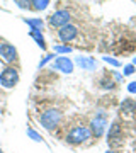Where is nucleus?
<instances>
[{"label":"nucleus","mask_w":136,"mask_h":153,"mask_svg":"<svg viewBox=\"0 0 136 153\" xmlns=\"http://www.w3.org/2000/svg\"><path fill=\"white\" fill-rule=\"evenodd\" d=\"M41 126H43L44 129H54V128H58L61 124V121H63V114H61V111L58 109H46L44 112H41V116L38 117Z\"/></svg>","instance_id":"1"},{"label":"nucleus","mask_w":136,"mask_h":153,"mask_svg":"<svg viewBox=\"0 0 136 153\" xmlns=\"http://www.w3.org/2000/svg\"><path fill=\"white\" fill-rule=\"evenodd\" d=\"M90 136H92V133H90V129L87 126H75V128H71L70 131L66 133L65 140L70 145H82L87 140H90Z\"/></svg>","instance_id":"2"},{"label":"nucleus","mask_w":136,"mask_h":153,"mask_svg":"<svg viewBox=\"0 0 136 153\" xmlns=\"http://www.w3.org/2000/svg\"><path fill=\"white\" fill-rule=\"evenodd\" d=\"M106 128H107V114L104 111H97L95 116L90 121V133H92L95 138H100L106 133Z\"/></svg>","instance_id":"3"},{"label":"nucleus","mask_w":136,"mask_h":153,"mask_svg":"<svg viewBox=\"0 0 136 153\" xmlns=\"http://www.w3.org/2000/svg\"><path fill=\"white\" fill-rule=\"evenodd\" d=\"M19 55L14 44H10L9 41H0V60L4 61L7 66H12L17 61Z\"/></svg>","instance_id":"4"},{"label":"nucleus","mask_w":136,"mask_h":153,"mask_svg":"<svg viewBox=\"0 0 136 153\" xmlns=\"http://www.w3.org/2000/svg\"><path fill=\"white\" fill-rule=\"evenodd\" d=\"M19 82V71L14 66H5L0 71V85L4 88H14Z\"/></svg>","instance_id":"5"},{"label":"nucleus","mask_w":136,"mask_h":153,"mask_svg":"<svg viewBox=\"0 0 136 153\" xmlns=\"http://www.w3.org/2000/svg\"><path fill=\"white\" fill-rule=\"evenodd\" d=\"M70 21H71V14L68 10H63V9L53 12L49 16V24L53 27H63L66 24H70Z\"/></svg>","instance_id":"6"},{"label":"nucleus","mask_w":136,"mask_h":153,"mask_svg":"<svg viewBox=\"0 0 136 153\" xmlns=\"http://www.w3.org/2000/svg\"><path fill=\"white\" fill-rule=\"evenodd\" d=\"M77 36H78V27L73 26V24H66V26L60 27V31H58V38L63 43H70V41L77 39Z\"/></svg>","instance_id":"7"},{"label":"nucleus","mask_w":136,"mask_h":153,"mask_svg":"<svg viewBox=\"0 0 136 153\" xmlns=\"http://www.w3.org/2000/svg\"><path fill=\"white\" fill-rule=\"evenodd\" d=\"M73 61L70 58H66V56H56L53 61V68L54 70L61 71V73H71L73 71Z\"/></svg>","instance_id":"8"},{"label":"nucleus","mask_w":136,"mask_h":153,"mask_svg":"<svg viewBox=\"0 0 136 153\" xmlns=\"http://www.w3.org/2000/svg\"><path fill=\"white\" fill-rule=\"evenodd\" d=\"M75 65L80 66L82 70H85V71H94L97 68V60L95 58H90V56H77Z\"/></svg>","instance_id":"9"},{"label":"nucleus","mask_w":136,"mask_h":153,"mask_svg":"<svg viewBox=\"0 0 136 153\" xmlns=\"http://www.w3.org/2000/svg\"><path fill=\"white\" fill-rule=\"evenodd\" d=\"M119 140H123V131H121L119 123L116 121V123H112V126L109 128L107 141L111 143V145H117V143H119Z\"/></svg>","instance_id":"10"},{"label":"nucleus","mask_w":136,"mask_h":153,"mask_svg":"<svg viewBox=\"0 0 136 153\" xmlns=\"http://www.w3.org/2000/svg\"><path fill=\"white\" fill-rule=\"evenodd\" d=\"M121 112L126 116H131L133 112H136V102L133 99H124L121 102Z\"/></svg>","instance_id":"11"},{"label":"nucleus","mask_w":136,"mask_h":153,"mask_svg":"<svg viewBox=\"0 0 136 153\" xmlns=\"http://www.w3.org/2000/svg\"><path fill=\"white\" fill-rule=\"evenodd\" d=\"M29 36H31V38L36 41V43H38V46H39L41 49H46V41H44L41 31H33V29H31V31H29Z\"/></svg>","instance_id":"12"},{"label":"nucleus","mask_w":136,"mask_h":153,"mask_svg":"<svg viewBox=\"0 0 136 153\" xmlns=\"http://www.w3.org/2000/svg\"><path fill=\"white\" fill-rule=\"evenodd\" d=\"M24 22H26L33 31H41V29L44 27V22L41 21V19H24Z\"/></svg>","instance_id":"13"},{"label":"nucleus","mask_w":136,"mask_h":153,"mask_svg":"<svg viewBox=\"0 0 136 153\" xmlns=\"http://www.w3.org/2000/svg\"><path fill=\"white\" fill-rule=\"evenodd\" d=\"M49 5V0H31V9L34 10H44Z\"/></svg>","instance_id":"14"},{"label":"nucleus","mask_w":136,"mask_h":153,"mask_svg":"<svg viewBox=\"0 0 136 153\" xmlns=\"http://www.w3.org/2000/svg\"><path fill=\"white\" fill-rule=\"evenodd\" d=\"M53 49H54V53H58V55H70L71 53V46H63V44H56Z\"/></svg>","instance_id":"15"},{"label":"nucleus","mask_w":136,"mask_h":153,"mask_svg":"<svg viewBox=\"0 0 136 153\" xmlns=\"http://www.w3.org/2000/svg\"><path fill=\"white\" fill-rule=\"evenodd\" d=\"M100 87L102 88H106V90H107V88H114V85L116 83L112 82V80H111V78H109V76H102V78H100Z\"/></svg>","instance_id":"16"},{"label":"nucleus","mask_w":136,"mask_h":153,"mask_svg":"<svg viewBox=\"0 0 136 153\" xmlns=\"http://www.w3.org/2000/svg\"><path fill=\"white\" fill-rule=\"evenodd\" d=\"M27 136L31 138V140H34V141H43V136L36 129H33V128H27Z\"/></svg>","instance_id":"17"},{"label":"nucleus","mask_w":136,"mask_h":153,"mask_svg":"<svg viewBox=\"0 0 136 153\" xmlns=\"http://www.w3.org/2000/svg\"><path fill=\"white\" fill-rule=\"evenodd\" d=\"M54 58H56V56H54V55H46V56H44V58H43V60L39 61L38 68H39V70H41V68H43V66L46 65V63H49V61H51V60H54Z\"/></svg>","instance_id":"18"},{"label":"nucleus","mask_w":136,"mask_h":153,"mask_svg":"<svg viewBox=\"0 0 136 153\" xmlns=\"http://www.w3.org/2000/svg\"><path fill=\"white\" fill-rule=\"evenodd\" d=\"M104 61H106V63H109L111 66H116V68H117V66H121L119 61L114 60V58H111V56H104Z\"/></svg>","instance_id":"19"},{"label":"nucleus","mask_w":136,"mask_h":153,"mask_svg":"<svg viewBox=\"0 0 136 153\" xmlns=\"http://www.w3.org/2000/svg\"><path fill=\"white\" fill-rule=\"evenodd\" d=\"M14 2H16L21 9H29V7H31V0H14Z\"/></svg>","instance_id":"20"},{"label":"nucleus","mask_w":136,"mask_h":153,"mask_svg":"<svg viewBox=\"0 0 136 153\" xmlns=\"http://www.w3.org/2000/svg\"><path fill=\"white\" fill-rule=\"evenodd\" d=\"M135 71H136V66L133 65V63H131V65H126V66H124V75H126V76L133 75Z\"/></svg>","instance_id":"21"},{"label":"nucleus","mask_w":136,"mask_h":153,"mask_svg":"<svg viewBox=\"0 0 136 153\" xmlns=\"http://www.w3.org/2000/svg\"><path fill=\"white\" fill-rule=\"evenodd\" d=\"M128 92L129 94H136V82H131L128 85Z\"/></svg>","instance_id":"22"},{"label":"nucleus","mask_w":136,"mask_h":153,"mask_svg":"<svg viewBox=\"0 0 136 153\" xmlns=\"http://www.w3.org/2000/svg\"><path fill=\"white\" fill-rule=\"evenodd\" d=\"M114 80H116V82H121V80H123V75L117 73V71H114Z\"/></svg>","instance_id":"23"},{"label":"nucleus","mask_w":136,"mask_h":153,"mask_svg":"<svg viewBox=\"0 0 136 153\" xmlns=\"http://www.w3.org/2000/svg\"><path fill=\"white\" fill-rule=\"evenodd\" d=\"M133 65L136 66V56H135V58H133Z\"/></svg>","instance_id":"24"},{"label":"nucleus","mask_w":136,"mask_h":153,"mask_svg":"<svg viewBox=\"0 0 136 153\" xmlns=\"http://www.w3.org/2000/svg\"><path fill=\"white\" fill-rule=\"evenodd\" d=\"M106 153H114V152H106Z\"/></svg>","instance_id":"25"},{"label":"nucleus","mask_w":136,"mask_h":153,"mask_svg":"<svg viewBox=\"0 0 136 153\" xmlns=\"http://www.w3.org/2000/svg\"><path fill=\"white\" fill-rule=\"evenodd\" d=\"M0 153H4V152H2V148H0Z\"/></svg>","instance_id":"26"}]
</instances>
